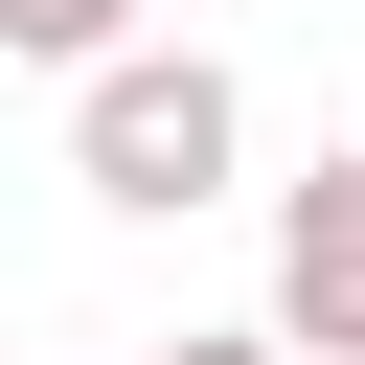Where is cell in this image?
I'll use <instances>...</instances> for the list:
<instances>
[{
  "label": "cell",
  "mask_w": 365,
  "mask_h": 365,
  "mask_svg": "<svg viewBox=\"0 0 365 365\" xmlns=\"http://www.w3.org/2000/svg\"><path fill=\"white\" fill-rule=\"evenodd\" d=\"M68 182L91 205H137V228H182V205H228L251 182V91H228V46H91L68 68Z\"/></svg>",
  "instance_id": "cell-1"
},
{
  "label": "cell",
  "mask_w": 365,
  "mask_h": 365,
  "mask_svg": "<svg viewBox=\"0 0 365 365\" xmlns=\"http://www.w3.org/2000/svg\"><path fill=\"white\" fill-rule=\"evenodd\" d=\"M274 365H365V137L274 182Z\"/></svg>",
  "instance_id": "cell-2"
},
{
  "label": "cell",
  "mask_w": 365,
  "mask_h": 365,
  "mask_svg": "<svg viewBox=\"0 0 365 365\" xmlns=\"http://www.w3.org/2000/svg\"><path fill=\"white\" fill-rule=\"evenodd\" d=\"M0 46L23 68H91V46H137V0H0Z\"/></svg>",
  "instance_id": "cell-3"
},
{
  "label": "cell",
  "mask_w": 365,
  "mask_h": 365,
  "mask_svg": "<svg viewBox=\"0 0 365 365\" xmlns=\"http://www.w3.org/2000/svg\"><path fill=\"white\" fill-rule=\"evenodd\" d=\"M137 365H274V319H182V342H137Z\"/></svg>",
  "instance_id": "cell-4"
}]
</instances>
